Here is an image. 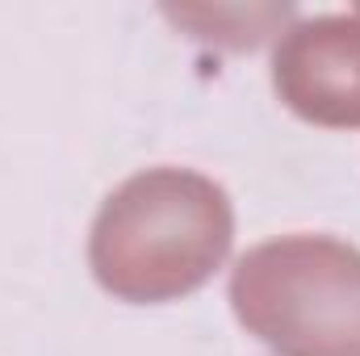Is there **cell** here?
<instances>
[{
	"instance_id": "7a4b0ae2",
	"label": "cell",
	"mask_w": 360,
	"mask_h": 356,
	"mask_svg": "<svg viewBox=\"0 0 360 356\" xmlns=\"http://www.w3.org/2000/svg\"><path fill=\"white\" fill-rule=\"evenodd\" d=\"M239 323L276 356H360V248L331 235H276L231 272Z\"/></svg>"
},
{
	"instance_id": "3957f363",
	"label": "cell",
	"mask_w": 360,
	"mask_h": 356,
	"mask_svg": "<svg viewBox=\"0 0 360 356\" xmlns=\"http://www.w3.org/2000/svg\"><path fill=\"white\" fill-rule=\"evenodd\" d=\"M281 101L319 126H360V8L293 21L272 51Z\"/></svg>"
},
{
	"instance_id": "6da1fadb",
	"label": "cell",
	"mask_w": 360,
	"mask_h": 356,
	"mask_svg": "<svg viewBox=\"0 0 360 356\" xmlns=\"http://www.w3.org/2000/svg\"><path fill=\"white\" fill-rule=\"evenodd\" d=\"M231 239L235 210L218 180L193 168H147L101 201L89 265L126 302H168L205 285Z\"/></svg>"
}]
</instances>
